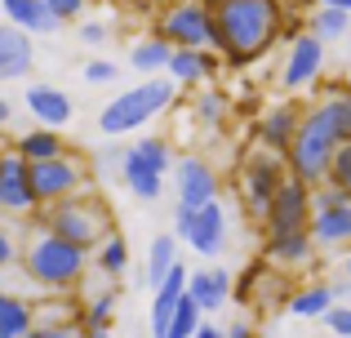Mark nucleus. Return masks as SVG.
Instances as JSON below:
<instances>
[{
	"label": "nucleus",
	"mask_w": 351,
	"mask_h": 338,
	"mask_svg": "<svg viewBox=\"0 0 351 338\" xmlns=\"http://www.w3.org/2000/svg\"><path fill=\"white\" fill-rule=\"evenodd\" d=\"M214 53L227 67H249L285 45V0H214Z\"/></svg>",
	"instance_id": "1"
},
{
	"label": "nucleus",
	"mask_w": 351,
	"mask_h": 338,
	"mask_svg": "<svg viewBox=\"0 0 351 338\" xmlns=\"http://www.w3.org/2000/svg\"><path fill=\"white\" fill-rule=\"evenodd\" d=\"M18 267H23V276L32 280V285L67 294V289H76L80 280H85L89 254L76 250L71 241H62V236L45 232V227H36V232H27V241H23V258H18Z\"/></svg>",
	"instance_id": "2"
},
{
	"label": "nucleus",
	"mask_w": 351,
	"mask_h": 338,
	"mask_svg": "<svg viewBox=\"0 0 351 338\" xmlns=\"http://www.w3.org/2000/svg\"><path fill=\"white\" fill-rule=\"evenodd\" d=\"M32 227H45V232H53V236H62V241H71L76 250L94 254L98 245H103L107 236L116 232V218H112V209H107V200L98 196L94 187H89V191H80V196L62 200V205L40 209Z\"/></svg>",
	"instance_id": "3"
},
{
	"label": "nucleus",
	"mask_w": 351,
	"mask_h": 338,
	"mask_svg": "<svg viewBox=\"0 0 351 338\" xmlns=\"http://www.w3.org/2000/svg\"><path fill=\"white\" fill-rule=\"evenodd\" d=\"M173 98H178V85L169 76H152L143 85H129L125 94H116L112 103L98 112V130L107 138H125V134L143 130L147 121H156L160 112H169Z\"/></svg>",
	"instance_id": "4"
},
{
	"label": "nucleus",
	"mask_w": 351,
	"mask_h": 338,
	"mask_svg": "<svg viewBox=\"0 0 351 338\" xmlns=\"http://www.w3.org/2000/svg\"><path fill=\"white\" fill-rule=\"evenodd\" d=\"M334 152H338V134L329 130L325 112L311 103L307 116H302V125H298V138H293L289 156H285V165H289V178L307 182L311 191L325 187V182H329V165H334Z\"/></svg>",
	"instance_id": "5"
},
{
	"label": "nucleus",
	"mask_w": 351,
	"mask_h": 338,
	"mask_svg": "<svg viewBox=\"0 0 351 338\" xmlns=\"http://www.w3.org/2000/svg\"><path fill=\"white\" fill-rule=\"evenodd\" d=\"M285 178H289L285 156L263 152V147H249L245 152V165H240V200H245V214L254 218L258 227H263V218H267V209H271L276 191L285 187Z\"/></svg>",
	"instance_id": "6"
},
{
	"label": "nucleus",
	"mask_w": 351,
	"mask_h": 338,
	"mask_svg": "<svg viewBox=\"0 0 351 338\" xmlns=\"http://www.w3.org/2000/svg\"><path fill=\"white\" fill-rule=\"evenodd\" d=\"M152 36H160L173 49H214V9L205 0L165 5L152 23Z\"/></svg>",
	"instance_id": "7"
},
{
	"label": "nucleus",
	"mask_w": 351,
	"mask_h": 338,
	"mask_svg": "<svg viewBox=\"0 0 351 338\" xmlns=\"http://www.w3.org/2000/svg\"><path fill=\"white\" fill-rule=\"evenodd\" d=\"M32 191H36V205H40V209L62 205V200L89 191V165L80 156L40 160V165H32Z\"/></svg>",
	"instance_id": "8"
},
{
	"label": "nucleus",
	"mask_w": 351,
	"mask_h": 338,
	"mask_svg": "<svg viewBox=\"0 0 351 338\" xmlns=\"http://www.w3.org/2000/svg\"><path fill=\"white\" fill-rule=\"evenodd\" d=\"M36 214H40V205L32 191V165L18 152H0V218H36Z\"/></svg>",
	"instance_id": "9"
},
{
	"label": "nucleus",
	"mask_w": 351,
	"mask_h": 338,
	"mask_svg": "<svg viewBox=\"0 0 351 338\" xmlns=\"http://www.w3.org/2000/svg\"><path fill=\"white\" fill-rule=\"evenodd\" d=\"M311 227V187L298 178H285V187L276 191L271 209L263 218V236H289Z\"/></svg>",
	"instance_id": "10"
},
{
	"label": "nucleus",
	"mask_w": 351,
	"mask_h": 338,
	"mask_svg": "<svg viewBox=\"0 0 351 338\" xmlns=\"http://www.w3.org/2000/svg\"><path fill=\"white\" fill-rule=\"evenodd\" d=\"M325 71V45L316 36H298V40L285 45V58H280V89L285 94H302L311 89Z\"/></svg>",
	"instance_id": "11"
},
{
	"label": "nucleus",
	"mask_w": 351,
	"mask_h": 338,
	"mask_svg": "<svg viewBox=\"0 0 351 338\" xmlns=\"http://www.w3.org/2000/svg\"><path fill=\"white\" fill-rule=\"evenodd\" d=\"M307 116V107L298 103H271L263 116L254 121V143L263 152H276V156H289L293 138H298V125Z\"/></svg>",
	"instance_id": "12"
},
{
	"label": "nucleus",
	"mask_w": 351,
	"mask_h": 338,
	"mask_svg": "<svg viewBox=\"0 0 351 338\" xmlns=\"http://www.w3.org/2000/svg\"><path fill=\"white\" fill-rule=\"evenodd\" d=\"M173 182H178V205L182 209H205L218 200V169L205 156H182L173 165Z\"/></svg>",
	"instance_id": "13"
},
{
	"label": "nucleus",
	"mask_w": 351,
	"mask_h": 338,
	"mask_svg": "<svg viewBox=\"0 0 351 338\" xmlns=\"http://www.w3.org/2000/svg\"><path fill=\"white\" fill-rule=\"evenodd\" d=\"M232 289H236V280H232V271H227L223 263H205V267H196L187 276V298L200 307V312H218V307L232 298Z\"/></svg>",
	"instance_id": "14"
},
{
	"label": "nucleus",
	"mask_w": 351,
	"mask_h": 338,
	"mask_svg": "<svg viewBox=\"0 0 351 338\" xmlns=\"http://www.w3.org/2000/svg\"><path fill=\"white\" fill-rule=\"evenodd\" d=\"M23 103H27V112H32V121L40 125V130H62V125L71 121V112H76L71 94L58 89V85H27Z\"/></svg>",
	"instance_id": "15"
},
{
	"label": "nucleus",
	"mask_w": 351,
	"mask_h": 338,
	"mask_svg": "<svg viewBox=\"0 0 351 338\" xmlns=\"http://www.w3.org/2000/svg\"><path fill=\"white\" fill-rule=\"evenodd\" d=\"M187 245H191V250H196L205 263L223 258V250H227V209H223V200L196 209V223H191Z\"/></svg>",
	"instance_id": "16"
},
{
	"label": "nucleus",
	"mask_w": 351,
	"mask_h": 338,
	"mask_svg": "<svg viewBox=\"0 0 351 338\" xmlns=\"http://www.w3.org/2000/svg\"><path fill=\"white\" fill-rule=\"evenodd\" d=\"M316 258L311 232H289V236H263V263L276 271H302Z\"/></svg>",
	"instance_id": "17"
},
{
	"label": "nucleus",
	"mask_w": 351,
	"mask_h": 338,
	"mask_svg": "<svg viewBox=\"0 0 351 338\" xmlns=\"http://www.w3.org/2000/svg\"><path fill=\"white\" fill-rule=\"evenodd\" d=\"M36 67V40L18 27L0 23V85L9 80H27Z\"/></svg>",
	"instance_id": "18"
},
{
	"label": "nucleus",
	"mask_w": 351,
	"mask_h": 338,
	"mask_svg": "<svg viewBox=\"0 0 351 338\" xmlns=\"http://www.w3.org/2000/svg\"><path fill=\"white\" fill-rule=\"evenodd\" d=\"M223 67H227V62L218 58L214 49H173L165 76H169L173 85H182V89H200L205 80H214Z\"/></svg>",
	"instance_id": "19"
},
{
	"label": "nucleus",
	"mask_w": 351,
	"mask_h": 338,
	"mask_svg": "<svg viewBox=\"0 0 351 338\" xmlns=\"http://www.w3.org/2000/svg\"><path fill=\"white\" fill-rule=\"evenodd\" d=\"M0 23H9V27H18V32H27L36 40V36H53L58 32V18L49 14V9L40 5V0H0Z\"/></svg>",
	"instance_id": "20"
},
{
	"label": "nucleus",
	"mask_w": 351,
	"mask_h": 338,
	"mask_svg": "<svg viewBox=\"0 0 351 338\" xmlns=\"http://www.w3.org/2000/svg\"><path fill=\"white\" fill-rule=\"evenodd\" d=\"M311 245L316 250H347L351 254V205L347 209H329V214H311Z\"/></svg>",
	"instance_id": "21"
},
{
	"label": "nucleus",
	"mask_w": 351,
	"mask_h": 338,
	"mask_svg": "<svg viewBox=\"0 0 351 338\" xmlns=\"http://www.w3.org/2000/svg\"><path fill=\"white\" fill-rule=\"evenodd\" d=\"M187 276H191V271L178 267V271H173V276L152 294V338H165V330H169V321H173V312H178V303L187 298Z\"/></svg>",
	"instance_id": "22"
},
{
	"label": "nucleus",
	"mask_w": 351,
	"mask_h": 338,
	"mask_svg": "<svg viewBox=\"0 0 351 338\" xmlns=\"http://www.w3.org/2000/svg\"><path fill=\"white\" fill-rule=\"evenodd\" d=\"M334 307H338L334 285H329V280H316V285L293 289V298L285 303V312H289V316H298V321H325V316L334 312Z\"/></svg>",
	"instance_id": "23"
},
{
	"label": "nucleus",
	"mask_w": 351,
	"mask_h": 338,
	"mask_svg": "<svg viewBox=\"0 0 351 338\" xmlns=\"http://www.w3.org/2000/svg\"><path fill=\"white\" fill-rule=\"evenodd\" d=\"M14 152L27 160V165H40V160L67 156V143H62L58 130H40V125H32V130H23V134L14 138Z\"/></svg>",
	"instance_id": "24"
},
{
	"label": "nucleus",
	"mask_w": 351,
	"mask_h": 338,
	"mask_svg": "<svg viewBox=\"0 0 351 338\" xmlns=\"http://www.w3.org/2000/svg\"><path fill=\"white\" fill-rule=\"evenodd\" d=\"M316 107L325 112V121H329V130L338 134V143H351V94H347V80H329Z\"/></svg>",
	"instance_id": "25"
},
{
	"label": "nucleus",
	"mask_w": 351,
	"mask_h": 338,
	"mask_svg": "<svg viewBox=\"0 0 351 338\" xmlns=\"http://www.w3.org/2000/svg\"><path fill=\"white\" fill-rule=\"evenodd\" d=\"M36 330V303L0 289V338H27Z\"/></svg>",
	"instance_id": "26"
},
{
	"label": "nucleus",
	"mask_w": 351,
	"mask_h": 338,
	"mask_svg": "<svg viewBox=\"0 0 351 338\" xmlns=\"http://www.w3.org/2000/svg\"><path fill=\"white\" fill-rule=\"evenodd\" d=\"M178 267H182V258H178V241H173V236H156L152 250H147V276H143V280H147V289L156 294V289H160Z\"/></svg>",
	"instance_id": "27"
},
{
	"label": "nucleus",
	"mask_w": 351,
	"mask_h": 338,
	"mask_svg": "<svg viewBox=\"0 0 351 338\" xmlns=\"http://www.w3.org/2000/svg\"><path fill=\"white\" fill-rule=\"evenodd\" d=\"M169 58H173V45H165L160 36H143V40H134V49H129V67L143 71V80L165 76V71H169Z\"/></svg>",
	"instance_id": "28"
},
{
	"label": "nucleus",
	"mask_w": 351,
	"mask_h": 338,
	"mask_svg": "<svg viewBox=\"0 0 351 338\" xmlns=\"http://www.w3.org/2000/svg\"><path fill=\"white\" fill-rule=\"evenodd\" d=\"M89 267H94L103 280H120L129 271V241L120 232H112L94 254H89Z\"/></svg>",
	"instance_id": "29"
},
{
	"label": "nucleus",
	"mask_w": 351,
	"mask_h": 338,
	"mask_svg": "<svg viewBox=\"0 0 351 338\" xmlns=\"http://www.w3.org/2000/svg\"><path fill=\"white\" fill-rule=\"evenodd\" d=\"M129 165H138V169H147V173H169L173 165H178V160H173V152H169V143L165 138H138L134 147H129Z\"/></svg>",
	"instance_id": "30"
},
{
	"label": "nucleus",
	"mask_w": 351,
	"mask_h": 338,
	"mask_svg": "<svg viewBox=\"0 0 351 338\" xmlns=\"http://www.w3.org/2000/svg\"><path fill=\"white\" fill-rule=\"evenodd\" d=\"M351 32V14L343 9H311L307 14V36H316L320 45H334Z\"/></svg>",
	"instance_id": "31"
},
{
	"label": "nucleus",
	"mask_w": 351,
	"mask_h": 338,
	"mask_svg": "<svg viewBox=\"0 0 351 338\" xmlns=\"http://www.w3.org/2000/svg\"><path fill=\"white\" fill-rule=\"evenodd\" d=\"M112 321H116V289H98V294H89L80 330H85V334H103V330H112Z\"/></svg>",
	"instance_id": "32"
},
{
	"label": "nucleus",
	"mask_w": 351,
	"mask_h": 338,
	"mask_svg": "<svg viewBox=\"0 0 351 338\" xmlns=\"http://www.w3.org/2000/svg\"><path fill=\"white\" fill-rule=\"evenodd\" d=\"M191 112H196V121L205 125V130H218V125L227 121V94L223 89H200Z\"/></svg>",
	"instance_id": "33"
},
{
	"label": "nucleus",
	"mask_w": 351,
	"mask_h": 338,
	"mask_svg": "<svg viewBox=\"0 0 351 338\" xmlns=\"http://www.w3.org/2000/svg\"><path fill=\"white\" fill-rule=\"evenodd\" d=\"M120 178H125V187L134 191L138 200H156L165 191V178H160V173H147V169L129 165V160H125V169H120Z\"/></svg>",
	"instance_id": "34"
},
{
	"label": "nucleus",
	"mask_w": 351,
	"mask_h": 338,
	"mask_svg": "<svg viewBox=\"0 0 351 338\" xmlns=\"http://www.w3.org/2000/svg\"><path fill=\"white\" fill-rule=\"evenodd\" d=\"M347 205H351V196L343 187H334V182L311 191V214H329V209H347Z\"/></svg>",
	"instance_id": "35"
},
{
	"label": "nucleus",
	"mask_w": 351,
	"mask_h": 338,
	"mask_svg": "<svg viewBox=\"0 0 351 338\" xmlns=\"http://www.w3.org/2000/svg\"><path fill=\"white\" fill-rule=\"evenodd\" d=\"M40 5L49 9V14L58 18L62 27H67V23H76V27H80V23H85V18H80V14H85V9H89V0H40Z\"/></svg>",
	"instance_id": "36"
},
{
	"label": "nucleus",
	"mask_w": 351,
	"mask_h": 338,
	"mask_svg": "<svg viewBox=\"0 0 351 338\" xmlns=\"http://www.w3.org/2000/svg\"><path fill=\"white\" fill-rule=\"evenodd\" d=\"M329 182H334V187H343L347 196H351V143H338L334 165H329Z\"/></svg>",
	"instance_id": "37"
},
{
	"label": "nucleus",
	"mask_w": 351,
	"mask_h": 338,
	"mask_svg": "<svg viewBox=\"0 0 351 338\" xmlns=\"http://www.w3.org/2000/svg\"><path fill=\"white\" fill-rule=\"evenodd\" d=\"M80 76H85V85H116L120 80V67L112 58H94V62H85V71H80Z\"/></svg>",
	"instance_id": "38"
},
{
	"label": "nucleus",
	"mask_w": 351,
	"mask_h": 338,
	"mask_svg": "<svg viewBox=\"0 0 351 338\" xmlns=\"http://www.w3.org/2000/svg\"><path fill=\"white\" fill-rule=\"evenodd\" d=\"M18 258H23V245H18V236L0 223V271H5V267H18Z\"/></svg>",
	"instance_id": "39"
},
{
	"label": "nucleus",
	"mask_w": 351,
	"mask_h": 338,
	"mask_svg": "<svg viewBox=\"0 0 351 338\" xmlns=\"http://www.w3.org/2000/svg\"><path fill=\"white\" fill-rule=\"evenodd\" d=\"M80 45H89V49H98V45H107V36H112V27L107 23H94V18H85V23L76 27Z\"/></svg>",
	"instance_id": "40"
},
{
	"label": "nucleus",
	"mask_w": 351,
	"mask_h": 338,
	"mask_svg": "<svg viewBox=\"0 0 351 338\" xmlns=\"http://www.w3.org/2000/svg\"><path fill=\"white\" fill-rule=\"evenodd\" d=\"M325 330L334 334V338H351V307L347 303H338L334 312L325 316Z\"/></svg>",
	"instance_id": "41"
},
{
	"label": "nucleus",
	"mask_w": 351,
	"mask_h": 338,
	"mask_svg": "<svg viewBox=\"0 0 351 338\" xmlns=\"http://www.w3.org/2000/svg\"><path fill=\"white\" fill-rule=\"evenodd\" d=\"M191 223H196V209H173V241H187L191 236Z\"/></svg>",
	"instance_id": "42"
},
{
	"label": "nucleus",
	"mask_w": 351,
	"mask_h": 338,
	"mask_svg": "<svg viewBox=\"0 0 351 338\" xmlns=\"http://www.w3.org/2000/svg\"><path fill=\"white\" fill-rule=\"evenodd\" d=\"M27 338H80V330H53V325H36Z\"/></svg>",
	"instance_id": "43"
},
{
	"label": "nucleus",
	"mask_w": 351,
	"mask_h": 338,
	"mask_svg": "<svg viewBox=\"0 0 351 338\" xmlns=\"http://www.w3.org/2000/svg\"><path fill=\"white\" fill-rule=\"evenodd\" d=\"M311 9H343V14H351V0H307Z\"/></svg>",
	"instance_id": "44"
},
{
	"label": "nucleus",
	"mask_w": 351,
	"mask_h": 338,
	"mask_svg": "<svg viewBox=\"0 0 351 338\" xmlns=\"http://www.w3.org/2000/svg\"><path fill=\"white\" fill-rule=\"evenodd\" d=\"M227 338H254V325H249V321H236L232 330H227Z\"/></svg>",
	"instance_id": "45"
},
{
	"label": "nucleus",
	"mask_w": 351,
	"mask_h": 338,
	"mask_svg": "<svg viewBox=\"0 0 351 338\" xmlns=\"http://www.w3.org/2000/svg\"><path fill=\"white\" fill-rule=\"evenodd\" d=\"M196 338H227V330H218L214 321H205V325H200V330H196Z\"/></svg>",
	"instance_id": "46"
},
{
	"label": "nucleus",
	"mask_w": 351,
	"mask_h": 338,
	"mask_svg": "<svg viewBox=\"0 0 351 338\" xmlns=\"http://www.w3.org/2000/svg\"><path fill=\"white\" fill-rule=\"evenodd\" d=\"M9 121H14V103H9V98H0V130H5Z\"/></svg>",
	"instance_id": "47"
},
{
	"label": "nucleus",
	"mask_w": 351,
	"mask_h": 338,
	"mask_svg": "<svg viewBox=\"0 0 351 338\" xmlns=\"http://www.w3.org/2000/svg\"><path fill=\"white\" fill-rule=\"evenodd\" d=\"M334 294H338V298H351V276H343V280H334Z\"/></svg>",
	"instance_id": "48"
},
{
	"label": "nucleus",
	"mask_w": 351,
	"mask_h": 338,
	"mask_svg": "<svg viewBox=\"0 0 351 338\" xmlns=\"http://www.w3.org/2000/svg\"><path fill=\"white\" fill-rule=\"evenodd\" d=\"M80 338H112V330H103V334H85V330H80Z\"/></svg>",
	"instance_id": "49"
},
{
	"label": "nucleus",
	"mask_w": 351,
	"mask_h": 338,
	"mask_svg": "<svg viewBox=\"0 0 351 338\" xmlns=\"http://www.w3.org/2000/svg\"><path fill=\"white\" fill-rule=\"evenodd\" d=\"M343 267H347V276H351V254H347V263H343Z\"/></svg>",
	"instance_id": "50"
},
{
	"label": "nucleus",
	"mask_w": 351,
	"mask_h": 338,
	"mask_svg": "<svg viewBox=\"0 0 351 338\" xmlns=\"http://www.w3.org/2000/svg\"><path fill=\"white\" fill-rule=\"evenodd\" d=\"M347 94H351V76H347Z\"/></svg>",
	"instance_id": "51"
},
{
	"label": "nucleus",
	"mask_w": 351,
	"mask_h": 338,
	"mask_svg": "<svg viewBox=\"0 0 351 338\" xmlns=\"http://www.w3.org/2000/svg\"><path fill=\"white\" fill-rule=\"evenodd\" d=\"M165 5H178V0H165Z\"/></svg>",
	"instance_id": "52"
}]
</instances>
